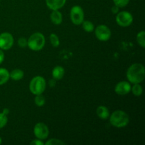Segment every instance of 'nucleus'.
Here are the masks:
<instances>
[{
    "mask_svg": "<svg viewBox=\"0 0 145 145\" xmlns=\"http://www.w3.org/2000/svg\"><path fill=\"white\" fill-rule=\"evenodd\" d=\"M126 76L130 83L140 84L145 77V68L141 63H134L130 65L126 72Z\"/></svg>",
    "mask_w": 145,
    "mask_h": 145,
    "instance_id": "nucleus-1",
    "label": "nucleus"
},
{
    "mask_svg": "<svg viewBox=\"0 0 145 145\" xmlns=\"http://www.w3.org/2000/svg\"><path fill=\"white\" fill-rule=\"evenodd\" d=\"M109 119L110 124L117 128L126 127L130 122L128 114L122 110H115L111 115H110Z\"/></svg>",
    "mask_w": 145,
    "mask_h": 145,
    "instance_id": "nucleus-2",
    "label": "nucleus"
},
{
    "mask_svg": "<svg viewBox=\"0 0 145 145\" xmlns=\"http://www.w3.org/2000/svg\"><path fill=\"white\" fill-rule=\"evenodd\" d=\"M45 45V38L42 33L36 32L33 33L28 39L27 46L33 51H40Z\"/></svg>",
    "mask_w": 145,
    "mask_h": 145,
    "instance_id": "nucleus-3",
    "label": "nucleus"
},
{
    "mask_svg": "<svg viewBox=\"0 0 145 145\" xmlns=\"http://www.w3.org/2000/svg\"><path fill=\"white\" fill-rule=\"evenodd\" d=\"M46 89V81L42 76H35L31 80L29 90L33 94H42Z\"/></svg>",
    "mask_w": 145,
    "mask_h": 145,
    "instance_id": "nucleus-4",
    "label": "nucleus"
},
{
    "mask_svg": "<svg viewBox=\"0 0 145 145\" xmlns=\"http://www.w3.org/2000/svg\"><path fill=\"white\" fill-rule=\"evenodd\" d=\"M70 19L74 25H81L84 21V11L80 6H74L70 10Z\"/></svg>",
    "mask_w": 145,
    "mask_h": 145,
    "instance_id": "nucleus-5",
    "label": "nucleus"
},
{
    "mask_svg": "<svg viewBox=\"0 0 145 145\" xmlns=\"http://www.w3.org/2000/svg\"><path fill=\"white\" fill-rule=\"evenodd\" d=\"M116 23L121 27H128L133 24V16L131 13L127 11H123L118 12L116 15Z\"/></svg>",
    "mask_w": 145,
    "mask_h": 145,
    "instance_id": "nucleus-6",
    "label": "nucleus"
},
{
    "mask_svg": "<svg viewBox=\"0 0 145 145\" xmlns=\"http://www.w3.org/2000/svg\"><path fill=\"white\" fill-rule=\"evenodd\" d=\"M95 30V35L99 40L105 41L108 40L111 37V31L110 28L104 24L99 25Z\"/></svg>",
    "mask_w": 145,
    "mask_h": 145,
    "instance_id": "nucleus-7",
    "label": "nucleus"
},
{
    "mask_svg": "<svg viewBox=\"0 0 145 145\" xmlns=\"http://www.w3.org/2000/svg\"><path fill=\"white\" fill-rule=\"evenodd\" d=\"M33 133L37 139L41 140H46L49 136V128L45 123H38L34 126Z\"/></svg>",
    "mask_w": 145,
    "mask_h": 145,
    "instance_id": "nucleus-8",
    "label": "nucleus"
},
{
    "mask_svg": "<svg viewBox=\"0 0 145 145\" xmlns=\"http://www.w3.org/2000/svg\"><path fill=\"white\" fill-rule=\"evenodd\" d=\"M14 39L13 35L8 32L0 34V49L2 50H8L12 48Z\"/></svg>",
    "mask_w": 145,
    "mask_h": 145,
    "instance_id": "nucleus-9",
    "label": "nucleus"
},
{
    "mask_svg": "<svg viewBox=\"0 0 145 145\" xmlns=\"http://www.w3.org/2000/svg\"><path fill=\"white\" fill-rule=\"evenodd\" d=\"M131 91V85L129 82L121 81L115 86V92L119 96H125Z\"/></svg>",
    "mask_w": 145,
    "mask_h": 145,
    "instance_id": "nucleus-10",
    "label": "nucleus"
},
{
    "mask_svg": "<svg viewBox=\"0 0 145 145\" xmlns=\"http://www.w3.org/2000/svg\"><path fill=\"white\" fill-rule=\"evenodd\" d=\"M66 1L67 0H45L47 7L52 11L62 8L66 4Z\"/></svg>",
    "mask_w": 145,
    "mask_h": 145,
    "instance_id": "nucleus-11",
    "label": "nucleus"
},
{
    "mask_svg": "<svg viewBox=\"0 0 145 145\" xmlns=\"http://www.w3.org/2000/svg\"><path fill=\"white\" fill-rule=\"evenodd\" d=\"M96 115L102 120H107L110 117V111L108 108L104 106H100L96 108Z\"/></svg>",
    "mask_w": 145,
    "mask_h": 145,
    "instance_id": "nucleus-12",
    "label": "nucleus"
},
{
    "mask_svg": "<svg viewBox=\"0 0 145 145\" xmlns=\"http://www.w3.org/2000/svg\"><path fill=\"white\" fill-rule=\"evenodd\" d=\"M65 69L62 66H59V65L55 67L52 71V78L55 79V80H60V79H62L64 77V76H65Z\"/></svg>",
    "mask_w": 145,
    "mask_h": 145,
    "instance_id": "nucleus-13",
    "label": "nucleus"
},
{
    "mask_svg": "<svg viewBox=\"0 0 145 145\" xmlns=\"http://www.w3.org/2000/svg\"><path fill=\"white\" fill-rule=\"evenodd\" d=\"M50 20L52 23L55 25H59L62 24V14L59 10H53L50 14Z\"/></svg>",
    "mask_w": 145,
    "mask_h": 145,
    "instance_id": "nucleus-14",
    "label": "nucleus"
},
{
    "mask_svg": "<svg viewBox=\"0 0 145 145\" xmlns=\"http://www.w3.org/2000/svg\"><path fill=\"white\" fill-rule=\"evenodd\" d=\"M10 79L14 81H19L22 79L24 76V71L20 69H15L9 73Z\"/></svg>",
    "mask_w": 145,
    "mask_h": 145,
    "instance_id": "nucleus-15",
    "label": "nucleus"
},
{
    "mask_svg": "<svg viewBox=\"0 0 145 145\" xmlns=\"http://www.w3.org/2000/svg\"><path fill=\"white\" fill-rule=\"evenodd\" d=\"M9 79V72L5 68H0V86L5 84Z\"/></svg>",
    "mask_w": 145,
    "mask_h": 145,
    "instance_id": "nucleus-16",
    "label": "nucleus"
},
{
    "mask_svg": "<svg viewBox=\"0 0 145 145\" xmlns=\"http://www.w3.org/2000/svg\"><path fill=\"white\" fill-rule=\"evenodd\" d=\"M131 91L134 96H140L143 93L142 86L140 84H134V85L131 86Z\"/></svg>",
    "mask_w": 145,
    "mask_h": 145,
    "instance_id": "nucleus-17",
    "label": "nucleus"
},
{
    "mask_svg": "<svg viewBox=\"0 0 145 145\" xmlns=\"http://www.w3.org/2000/svg\"><path fill=\"white\" fill-rule=\"evenodd\" d=\"M82 28L86 32L91 33L94 31V24L90 21H84L82 24Z\"/></svg>",
    "mask_w": 145,
    "mask_h": 145,
    "instance_id": "nucleus-18",
    "label": "nucleus"
},
{
    "mask_svg": "<svg viewBox=\"0 0 145 145\" xmlns=\"http://www.w3.org/2000/svg\"><path fill=\"white\" fill-rule=\"evenodd\" d=\"M137 42L142 48H145V32L144 31H141L137 35Z\"/></svg>",
    "mask_w": 145,
    "mask_h": 145,
    "instance_id": "nucleus-19",
    "label": "nucleus"
},
{
    "mask_svg": "<svg viewBox=\"0 0 145 145\" xmlns=\"http://www.w3.org/2000/svg\"><path fill=\"white\" fill-rule=\"evenodd\" d=\"M50 43L54 48H57L58 46L60 44V41H59V37L57 36V35H56L55 33H51L50 35Z\"/></svg>",
    "mask_w": 145,
    "mask_h": 145,
    "instance_id": "nucleus-20",
    "label": "nucleus"
},
{
    "mask_svg": "<svg viewBox=\"0 0 145 145\" xmlns=\"http://www.w3.org/2000/svg\"><path fill=\"white\" fill-rule=\"evenodd\" d=\"M34 101H35V104L38 107H42L45 104V99L42 94L35 95Z\"/></svg>",
    "mask_w": 145,
    "mask_h": 145,
    "instance_id": "nucleus-21",
    "label": "nucleus"
},
{
    "mask_svg": "<svg viewBox=\"0 0 145 145\" xmlns=\"http://www.w3.org/2000/svg\"><path fill=\"white\" fill-rule=\"evenodd\" d=\"M45 145H63L65 144V142L62 141L61 140L56 138H52L50 140H48L45 143Z\"/></svg>",
    "mask_w": 145,
    "mask_h": 145,
    "instance_id": "nucleus-22",
    "label": "nucleus"
},
{
    "mask_svg": "<svg viewBox=\"0 0 145 145\" xmlns=\"http://www.w3.org/2000/svg\"><path fill=\"white\" fill-rule=\"evenodd\" d=\"M8 123V117L3 113H0V130L6 126Z\"/></svg>",
    "mask_w": 145,
    "mask_h": 145,
    "instance_id": "nucleus-23",
    "label": "nucleus"
},
{
    "mask_svg": "<svg viewBox=\"0 0 145 145\" xmlns=\"http://www.w3.org/2000/svg\"><path fill=\"white\" fill-rule=\"evenodd\" d=\"M115 5L118 6L119 8L125 7L130 2V0H113Z\"/></svg>",
    "mask_w": 145,
    "mask_h": 145,
    "instance_id": "nucleus-24",
    "label": "nucleus"
},
{
    "mask_svg": "<svg viewBox=\"0 0 145 145\" xmlns=\"http://www.w3.org/2000/svg\"><path fill=\"white\" fill-rule=\"evenodd\" d=\"M28 45V40L25 38L24 37H21L19 38L18 40V45L20 48H24L27 46Z\"/></svg>",
    "mask_w": 145,
    "mask_h": 145,
    "instance_id": "nucleus-25",
    "label": "nucleus"
},
{
    "mask_svg": "<svg viewBox=\"0 0 145 145\" xmlns=\"http://www.w3.org/2000/svg\"><path fill=\"white\" fill-rule=\"evenodd\" d=\"M31 145H44L45 143L43 142V141L41 140H39V139H35V140H33L32 142H31Z\"/></svg>",
    "mask_w": 145,
    "mask_h": 145,
    "instance_id": "nucleus-26",
    "label": "nucleus"
},
{
    "mask_svg": "<svg viewBox=\"0 0 145 145\" xmlns=\"http://www.w3.org/2000/svg\"><path fill=\"white\" fill-rule=\"evenodd\" d=\"M119 10H120V8L116 5L113 6L111 8V11L113 14H117L119 12Z\"/></svg>",
    "mask_w": 145,
    "mask_h": 145,
    "instance_id": "nucleus-27",
    "label": "nucleus"
},
{
    "mask_svg": "<svg viewBox=\"0 0 145 145\" xmlns=\"http://www.w3.org/2000/svg\"><path fill=\"white\" fill-rule=\"evenodd\" d=\"M4 53L2 50L0 49V65L4 62Z\"/></svg>",
    "mask_w": 145,
    "mask_h": 145,
    "instance_id": "nucleus-28",
    "label": "nucleus"
},
{
    "mask_svg": "<svg viewBox=\"0 0 145 145\" xmlns=\"http://www.w3.org/2000/svg\"><path fill=\"white\" fill-rule=\"evenodd\" d=\"M9 112H10L9 111V109L7 108H5L3 109V110H2V113H4V114L7 115V116H8V113H9Z\"/></svg>",
    "mask_w": 145,
    "mask_h": 145,
    "instance_id": "nucleus-29",
    "label": "nucleus"
},
{
    "mask_svg": "<svg viewBox=\"0 0 145 145\" xmlns=\"http://www.w3.org/2000/svg\"><path fill=\"white\" fill-rule=\"evenodd\" d=\"M50 82H51V83L50 84V86H55V79H51V80L50 81Z\"/></svg>",
    "mask_w": 145,
    "mask_h": 145,
    "instance_id": "nucleus-30",
    "label": "nucleus"
},
{
    "mask_svg": "<svg viewBox=\"0 0 145 145\" xmlns=\"http://www.w3.org/2000/svg\"><path fill=\"white\" fill-rule=\"evenodd\" d=\"M1 143H2V139H1V137H0V144H1Z\"/></svg>",
    "mask_w": 145,
    "mask_h": 145,
    "instance_id": "nucleus-31",
    "label": "nucleus"
},
{
    "mask_svg": "<svg viewBox=\"0 0 145 145\" xmlns=\"http://www.w3.org/2000/svg\"><path fill=\"white\" fill-rule=\"evenodd\" d=\"M0 1H1V0H0Z\"/></svg>",
    "mask_w": 145,
    "mask_h": 145,
    "instance_id": "nucleus-32",
    "label": "nucleus"
}]
</instances>
